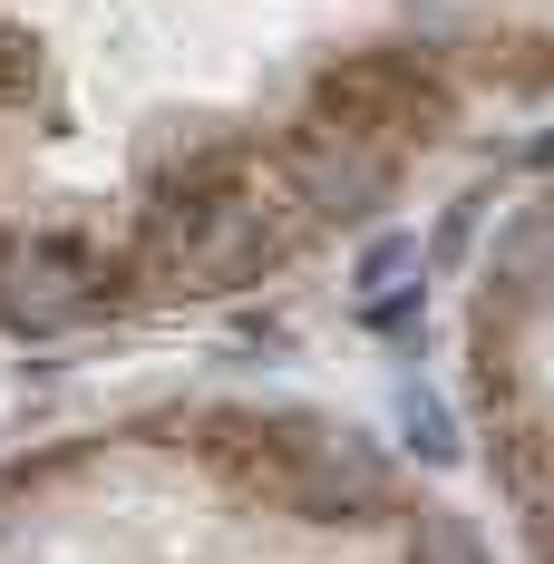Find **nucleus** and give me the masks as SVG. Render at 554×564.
<instances>
[{
    "label": "nucleus",
    "instance_id": "f257e3e1",
    "mask_svg": "<svg viewBox=\"0 0 554 564\" xmlns=\"http://www.w3.org/2000/svg\"><path fill=\"white\" fill-rule=\"evenodd\" d=\"M312 117L340 127V137H370L389 156L409 147H438L457 127V78L428 40H380V50H350V58H322L312 68Z\"/></svg>",
    "mask_w": 554,
    "mask_h": 564
},
{
    "label": "nucleus",
    "instance_id": "f03ea898",
    "mask_svg": "<svg viewBox=\"0 0 554 564\" xmlns=\"http://www.w3.org/2000/svg\"><path fill=\"white\" fill-rule=\"evenodd\" d=\"M273 175H282V195H292V215H302L312 234H332V225H370V215L389 205L399 156L370 147V137H340V127H322V117H302V127L273 147Z\"/></svg>",
    "mask_w": 554,
    "mask_h": 564
},
{
    "label": "nucleus",
    "instance_id": "7ed1b4c3",
    "mask_svg": "<svg viewBox=\"0 0 554 564\" xmlns=\"http://www.w3.org/2000/svg\"><path fill=\"white\" fill-rule=\"evenodd\" d=\"M409 564H497V545H487V525L457 507H419L409 516Z\"/></svg>",
    "mask_w": 554,
    "mask_h": 564
},
{
    "label": "nucleus",
    "instance_id": "20e7f679",
    "mask_svg": "<svg viewBox=\"0 0 554 564\" xmlns=\"http://www.w3.org/2000/svg\"><path fill=\"white\" fill-rule=\"evenodd\" d=\"M399 438L428 457V467H457V419H447V399H438V390H419V380L399 390Z\"/></svg>",
    "mask_w": 554,
    "mask_h": 564
},
{
    "label": "nucleus",
    "instance_id": "39448f33",
    "mask_svg": "<svg viewBox=\"0 0 554 564\" xmlns=\"http://www.w3.org/2000/svg\"><path fill=\"white\" fill-rule=\"evenodd\" d=\"M409 273H419V243H409V234H380V243L360 253V292H370V302H380V292H399Z\"/></svg>",
    "mask_w": 554,
    "mask_h": 564
}]
</instances>
